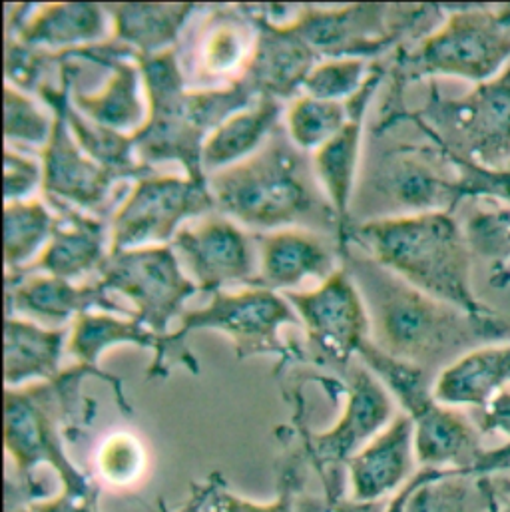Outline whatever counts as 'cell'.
I'll return each instance as SVG.
<instances>
[{
  "instance_id": "obj_2",
  "label": "cell",
  "mask_w": 510,
  "mask_h": 512,
  "mask_svg": "<svg viewBox=\"0 0 510 512\" xmlns=\"http://www.w3.org/2000/svg\"><path fill=\"white\" fill-rule=\"evenodd\" d=\"M277 132V130H275ZM248 160L216 172L208 188L216 208L244 228L279 232L289 228L337 232L341 224L301 150L279 134Z\"/></svg>"
},
{
  "instance_id": "obj_10",
  "label": "cell",
  "mask_w": 510,
  "mask_h": 512,
  "mask_svg": "<svg viewBox=\"0 0 510 512\" xmlns=\"http://www.w3.org/2000/svg\"><path fill=\"white\" fill-rule=\"evenodd\" d=\"M283 297L303 323L309 347L319 361L347 367L371 331L363 295L349 271L337 269L317 289L285 291Z\"/></svg>"
},
{
  "instance_id": "obj_14",
  "label": "cell",
  "mask_w": 510,
  "mask_h": 512,
  "mask_svg": "<svg viewBox=\"0 0 510 512\" xmlns=\"http://www.w3.org/2000/svg\"><path fill=\"white\" fill-rule=\"evenodd\" d=\"M429 148H397L371 170L369 186L407 214L455 212L461 204L457 178L439 174L429 162Z\"/></svg>"
},
{
  "instance_id": "obj_8",
  "label": "cell",
  "mask_w": 510,
  "mask_h": 512,
  "mask_svg": "<svg viewBox=\"0 0 510 512\" xmlns=\"http://www.w3.org/2000/svg\"><path fill=\"white\" fill-rule=\"evenodd\" d=\"M98 273V285L124 293L136 307V319L162 339L172 317L198 291L172 246L110 252Z\"/></svg>"
},
{
  "instance_id": "obj_40",
  "label": "cell",
  "mask_w": 510,
  "mask_h": 512,
  "mask_svg": "<svg viewBox=\"0 0 510 512\" xmlns=\"http://www.w3.org/2000/svg\"><path fill=\"white\" fill-rule=\"evenodd\" d=\"M481 429L483 431H499L510 437V393H499L485 409H481Z\"/></svg>"
},
{
  "instance_id": "obj_4",
  "label": "cell",
  "mask_w": 510,
  "mask_h": 512,
  "mask_svg": "<svg viewBox=\"0 0 510 512\" xmlns=\"http://www.w3.org/2000/svg\"><path fill=\"white\" fill-rule=\"evenodd\" d=\"M509 64L510 4L451 6L433 32L399 54L395 80L401 88L431 76H459L481 84Z\"/></svg>"
},
{
  "instance_id": "obj_5",
  "label": "cell",
  "mask_w": 510,
  "mask_h": 512,
  "mask_svg": "<svg viewBox=\"0 0 510 512\" xmlns=\"http://www.w3.org/2000/svg\"><path fill=\"white\" fill-rule=\"evenodd\" d=\"M88 373L100 371L78 365L52 381L24 389H6V451L26 485H30V475L38 465H50L66 493L90 499L98 497V489L66 457L60 429L72 413L78 385Z\"/></svg>"
},
{
  "instance_id": "obj_18",
  "label": "cell",
  "mask_w": 510,
  "mask_h": 512,
  "mask_svg": "<svg viewBox=\"0 0 510 512\" xmlns=\"http://www.w3.org/2000/svg\"><path fill=\"white\" fill-rule=\"evenodd\" d=\"M100 50L112 66L110 78L94 94H76L72 104L94 124L134 136L148 120L142 68L132 62L136 54L126 46L116 48L108 42L100 44Z\"/></svg>"
},
{
  "instance_id": "obj_3",
  "label": "cell",
  "mask_w": 510,
  "mask_h": 512,
  "mask_svg": "<svg viewBox=\"0 0 510 512\" xmlns=\"http://www.w3.org/2000/svg\"><path fill=\"white\" fill-rule=\"evenodd\" d=\"M419 291L483 315L493 309L473 291V250L465 228L451 212L401 214L349 226L343 238ZM341 248V250H343Z\"/></svg>"
},
{
  "instance_id": "obj_38",
  "label": "cell",
  "mask_w": 510,
  "mask_h": 512,
  "mask_svg": "<svg viewBox=\"0 0 510 512\" xmlns=\"http://www.w3.org/2000/svg\"><path fill=\"white\" fill-rule=\"evenodd\" d=\"M44 184V170L34 158L6 150L4 154V196L6 204L32 200L38 186Z\"/></svg>"
},
{
  "instance_id": "obj_23",
  "label": "cell",
  "mask_w": 510,
  "mask_h": 512,
  "mask_svg": "<svg viewBox=\"0 0 510 512\" xmlns=\"http://www.w3.org/2000/svg\"><path fill=\"white\" fill-rule=\"evenodd\" d=\"M60 216V224L34 263L14 275H30L42 271L44 275L66 281L80 279L92 271H100L110 250H106V228L102 222L80 212Z\"/></svg>"
},
{
  "instance_id": "obj_35",
  "label": "cell",
  "mask_w": 510,
  "mask_h": 512,
  "mask_svg": "<svg viewBox=\"0 0 510 512\" xmlns=\"http://www.w3.org/2000/svg\"><path fill=\"white\" fill-rule=\"evenodd\" d=\"M96 471L108 485L130 487L146 471V449L130 433H114L96 453Z\"/></svg>"
},
{
  "instance_id": "obj_33",
  "label": "cell",
  "mask_w": 510,
  "mask_h": 512,
  "mask_svg": "<svg viewBox=\"0 0 510 512\" xmlns=\"http://www.w3.org/2000/svg\"><path fill=\"white\" fill-rule=\"evenodd\" d=\"M367 78L365 58H327L309 72L303 82V94L317 100L345 102L363 88Z\"/></svg>"
},
{
  "instance_id": "obj_42",
  "label": "cell",
  "mask_w": 510,
  "mask_h": 512,
  "mask_svg": "<svg viewBox=\"0 0 510 512\" xmlns=\"http://www.w3.org/2000/svg\"><path fill=\"white\" fill-rule=\"evenodd\" d=\"M385 507H387L385 501H375V503H357L353 499L331 501V512H385Z\"/></svg>"
},
{
  "instance_id": "obj_21",
  "label": "cell",
  "mask_w": 510,
  "mask_h": 512,
  "mask_svg": "<svg viewBox=\"0 0 510 512\" xmlns=\"http://www.w3.org/2000/svg\"><path fill=\"white\" fill-rule=\"evenodd\" d=\"M92 307L128 313L108 297V291L98 281L94 285H74L60 277L34 273L20 275L14 285H6V315L16 311L46 323H64L72 315L88 313Z\"/></svg>"
},
{
  "instance_id": "obj_17",
  "label": "cell",
  "mask_w": 510,
  "mask_h": 512,
  "mask_svg": "<svg viewBox=\"0 0 510 512\" xmlns=\"http://www.w3.org/2000/svg\"><path fill=\"white\" fill-rule=\"evenodd\" d=\"M381 80V70H375L363 88L349 98L351 104V118L349 122L331 138L327 140L319 150L313 152V172L315 178L325 192L329 204L333 206L339 224H341V242L345 232L349 230V208L353 200V184H355V172L359 164V152H361V140H363V120H365V108L377 90Z\"/></svg>"
},
{
  "instance_id": "obj_39",
  "label": "cell",
  "mask_w": 510,
  "mask_h": 512,
  "mask_svg": "<svg viewBox=\"0 0 510 512\" xmlns=\"http://www.w3.org/2000/svg\"><path fill=\"white\" fill-rule=\"evenodd\" d=\"M96 499L90 497H76L66 491H62L58 497L50 501L30 503L20 509H8L6 512H96Z\"/></svg>"
},
{
  "instance_id": "obj_29",
  "label": "cell",
  "mask_w": 510,
  "mask_h": 512,
  "mask_svg": "<svg viewBox=\"0 0 510 512\" xmlns=\"http://www.w3.org/2000/svg\"><path fill=\"white\" fill-rule=\"evenodd\" d=\"M303 477L299 461L291 459L279 477V493L273 503H254L234 495L218 477L202 487H194L200 501V512H331V503L311 497L303 499Z\"/></svg>"
},
{
  "instance_id": "obj_19",
  "label": "cell",
  "mask_w": 510,
  "mask_h": 512,
  "mask_svg": "<svg viewBox=\"0 0 510 512\" xmlns=\"http://www.w3.org/2000/svg\"><path fill=\"white\" fill-rule=\"evenodd\" d=\"M250 8H216L196 40L194 74L200 82H238L252 58L259 32Z\"/></svg>"
},
{
  "instance_id": "obj_25",
  "label": "cell",
  "mask_w": 510,
  "mask_h": 512,
  "mask_svg": "<svg viewBox=\"0 0 510 512\" xmlns=\"http://www.w3.org/2000/svg\"><path fill=\"white\" fill-rule=\"evenodd\" d=\"M281 112V100L259 96L252 106L236 112L210 132L202 148L204 174L228 170L254 156L277 130Z\"/></svg>"
},
{
  "instance_id": "obj_7",
  "label": "cell",
  "mask_w": 510,
  "mask_h": 512,
  "mask_svg": "<svg viewBox=\"0 0 510 512\" xmlns=\"http://www.w3.org/2000/svg\"><path fill=\"white\" fill-rule=\"evenodd\" d=\"M216 210L208 180L190 176L138 178L110 222V252L170 246L186 220Z\"/></svg>"
},
{
  "instance_id": "obj_41",
  "label": "cell",
  "mask_w": 510,
  "mask_h": 512,
  "mask_svg": "<svg viewBox=\"0 0 510 512\" xmlns=\"http://www.w3.org/2000/svg\"><path fill=\"white\" fill-rule=\"evenodd\" d=\"M445 473H449V471H445V469H425V471L417 473L415 477H411V481L405 483V487L399 489V493L393 495V499H391V501L387 503V507H385V512L407 511L409 499L415 495V491H417L421 485H425V483H429V481H433V479H437V477H441V475H445Z\"/></svg>"
},
{
  "instance_id": "obj_26",
  "label": "cell",
  "mask_w": 510,
  "mask_h": 512,
  "mask_svg": "<svg viewBox=\"0 0 510 512\" xmlns=\"http://www.w3.org/2000/svg\"><path fill=\"white\" fill-rule=\"evenodd\" d=\"M66 329L40 327L34 321L6 315L4 323V379L6 389H18L30 379L52 381L60 371Z\"/></svg>"
},
{
  "instance_id": "obj_24",
  "label": "cell",
  "mask_w": 510,
  "mask_h": 512,
  "mask_svg": "<svg viewBox=\"0 0 510 512\" xmlns=\"http://www.w3.org/2000/svg\"><path fill=\"white\" fill-rule=\"evenodd\" d=\"M110 10L96 4H50L36 8L16 32V42L44 52L94 46L108 34Z\"/></svg>"
},
{
  "instance_id": "obj_12",
  "label": "cell",
  "mask_w": 510,
  "mask_h": 512,
  "mask_svg": "<svg viewBox=\"0 0 510 512\" xmlns=\"http://www.w3.org/2000/svg\"><path fill=\"white\" fill-rule=\"evenodd\" d=\"M393 419V399L381 379L361 367H351L349 397L345 411L335 427L325 433L311 435L305 443L311 463L323 475L349 463L363 447L383 433Z\"/></svg>"
},
{
  "instance_id": "obj_6",
  "label": "cell",
  "mask_w": 510,
  "mask_h": 512,
  "mask_svg": "<svg viewBox=\"0 0 510 512\" xmlns=\"http://www.w3.org/2000/svg\"><path fill=\"white\" fill-rule=\"evenodd\" d=\"M443 152L485 168H510V64L459 98L431 86L427 104L401 116Z\"/></svg>"
},
{
  "instance_id": "obj_27",
  "label": "cell",
  "mask_w": 510,
  "mask_h": 512,
  "mask_svg": "<svg viewBox=\"0 0 510 512\" xmlns=\"http://www.w3.org/2000/svg\"><path fill=\"white\" fill-rule=\"evenodd\" d=\"M114 18L116 42L130 48L136 56H154L176 42L194 4H122L108 8Z\"/></svg>"
},
{
  "instance_id": "obj_31",
  "label": "cell",
  "mask_w": 510,
  "mask_h": 512,
  "mask_svg": "<svg viewBox=\"0 0 510 512\" xmlns=\"http://www.w3.org/2000/svg\"><path fill=\"white\" fill-rule=\"evenodd\" d=\"M351 118V104L299 96L287 108V138L301 152H315L331 140Z\"/></svg>"
},
{
  "instance_id": "obj_1",
  "label": "cell",
  "mask_w": 510,
  "mask_h": 512,
  "mask_svg": "<svg viewBox=\"0 0 510 512\" xmlns=\"http://www.w3.org/2000/svg\"><path fill=\"white\" fill-rule=\"evenodd\" d=\"M371 323V343L383 353L425 369L443 371L473 349L510 341V315H475L439 301L403 281L371 257L341 250Z\"/></svg>"
},
{
  "instance_id": "obj_15",
  "label": "cell",
  "mask_w": 510,
  "mask_h": 512,
  "mask_svg": "<svg viewBox=\"0 0 510 512\" xmlns=\"http://www.w3.org/2000/svg\"><path fill=\"white\" fill-rule=\"evenodd\" d=\"M415 457L413 419L399 415L347 463L351 499L357 503L385 501L411 481Z\"/></svg>"
},
{
  "instance_id": "obj_9",
  "label": "cell",
  "mask_w": 510,
  "mask_h": 512,
  "mask_svg": "<svg viewBox=\"0 0 510 512\" xmlns=\"http://www.w3.org/2000/svg\"><path fill=\"white\" fill-rule=\"evenodd\" d=\"M287 323L297 325L299 317L277 291L265 287H246L236 293L216 291L206 309L182 315L180 331L168 337L166 343H180L190 331L216 329L236 343L242 359L265 353L287 355V347L279 339V329Z\"/></svg>"
},
{
  "instance_id": "obj_37",
  "label": "cell",
  "mask_w": 510,
  "mask_h": 512,
  "mask_svg": "<svg viewBox=\"0 0 510 512\" xmlns=\"http://www.w3.org/2000/svg\"><path fill=\"white\" fill-rule=\"evenodd\" d=\"M465 471H449L425 485H421L409 499L405 512H469L471 489Z\"/></svg>"
},
{
  "instance_id": "obj_13",
  "label": "cell",
  "mask_w": 510,
  "mask_h": 512,
  "mask_svg": "<svg viewBox=\"0 0 510 512\" xmlns=\"http://www.w3.org/2000/svg\"><path fill=\"white\" fill-rule=\"evenodd\" d=\"M42 190L46 198L64 200L88 212L98 210L106 200L114 182L130 178L90 158L74 140L66 120L56 112L54 130L42 148Z\"/></svg>"
},
{
  "instance_id": "obj_43",
  "label": "cell",
  "mask_w": 510,
  "mask_h": 512,
  "mask_svg": "<svg viewBox=\"0 0 510 512\" xmlns=\"http://www.w3.org/2000/svg\"><path fill=\"white\" fill-rule=\"evenodd\" d=\"M178 512H200V501H198V495L192 493V499L188 501L186 507H182Z\"/></svg>"
},
{
  "instance_id": "obj_32",
  "label": "cell",
  "mask_w": 510,
  "mask_h": 512,
  "mask_svg": "<svg viewBox=\"0 0 510 512\" xmlns=\"http://www.w3.org/2000/svg\"><path fill=\"white\" fill-rule=\"evenodd\" d=\"M465 234L475 256L491 259V283H510V208L491 206L477 210L465 224Z\"/></svg>"
},
{
  "instance_id": "obj_20",
  "label": "cell",
  "mask_w": 510,
  "mask_h": 512,
  "mask_svg": "<svg viewBox=\"0 0 510 512\" xmlns=\"http://www.w3.org/2000/svg\"><path fill=\"white\" fill-rule=\"evenodd\" d=\"M259 36L254 58L242 78H246L259 96H273L285 100L303 90V82L315 68L317 54L287 26L273 24L255 14Z\"/></svg>"
},
{
  "instance_id": "obj_28",
  "label": "cell",
  "mask_w": 510,
  "mask_h": 512,
  "mask_svg": "<svg viewBox=\"0 0 510 512\" xmlns=\"http://www.w3.org/2000/svg\"><path fill=\"white\" fill-rule=\"evenodd\" d=\"M120 343H134L162 351V337L148 329L140 319H116L104 313H82L74 319L66 351L78 359V365L96 369L100 355Z\"/></svg>"
},
{
  "instance_id": "obj_30",
  "label": "cell",
  "mask_w": 510,
  "mask_h": 512,
  "mask_svg": "<svg viewBox=\"0 0 510 512\" xmlns=\"http://www.w3.org/2000/svg\"><path fill=\"white\" fill-rule=\"evenodd\" d=\"M60 216L56 218L50 208L32 198L26 202L6 204L4 212V257L6 275L26 269L40 250L48 246ZM40 256V254H38Z\"/></svg>"
},
{
  "instance_id": "obj_34",
  "label": "cell",
  "mask_w": 510,
  "mask_h": 512,
  "mask_svg": "<svg viewBox=\"0 0 510 512\" xmlns=\"http://www.w3.org/2000/svg\"><path fill=\"white\" fill-rule=\"evenodd\" d=\"M433 146V144H431ZM437 156L455 170L461 202L487 200L510 208V168H485L433 146Z\"/></svg>"
},
{
  "instance_id": "obj_16",
  "label": "cell",
  "mask_w": 510,
  "mask_h": 512,
  "mask_svg": "<svg viewBox=\"0 0 510 512\" xmlns=\"http://www.w3.org/2000/svg\"><path fill=\"white\" fill-rule=\"evenodd\" d=\"M257 242V287L271 291H289L307 279L325 281L337 271V254L341 256L339 246L301 228L261 234L257 236Z\"/></svg>"
},
{
  "instance_id": "obj_22",
  "label": "cell",
  "mask_w": 510,
  "mask_h": 512,
  "mask_svg": "<svg viewBox=\"0 0 510 512\" xmlns=\"http://www.w3.org/2000/svg\"><path fill=\"white\" fill-rule=\"evenodd\" d=\"M509 383L510 341H507L473 349L437 373L433 397L447 407L471 405L485 409Z\"/></svg>"
},
{
  "instance_id": "obj_11",
  "label": "cell",
  "mask_w": 510,
  "mask_h": 512,
  "mask_svg": "<svg viewBox=\"0 0 510 512\" xmlns=\"http://www.w3.org/2000/svg\"><path fill=\"white\" fill-rule=\"evenodd\" d=\"M170 246L202 291L216 293L230 283L257 287L252 242L230 218H210L184 226Z\"/></svg>"
},
{
  "instance_id": "obj_36",
  "label": "cell",
  "mask_w": 510,
  "mask_h": 512,
  "mask_svg": "<svg viewBox=\"0 0 510 512\" xmlns=\"http://www.w3.org/2000/svg\"><path fill=\"white\" fill-rule=\"evenodd\" d=\"M4 134L8 142L24 146H46L54 120L44 114L22 90L6 84L4 88Z\"/></svg>"
}]
</instances>
